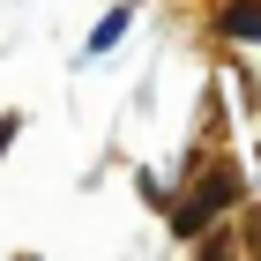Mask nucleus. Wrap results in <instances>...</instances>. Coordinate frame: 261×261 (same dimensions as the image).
Wrapping results in <instances>:
<instances>
[{"instance_id": "1", "label": "nucleus", "mask_w": 261, "mask_h": 261, "mask_svg": "<svg viewBox=\"0 0 261 261\" xmlns=\"http://www.w3.org/2000/svg\"><path fill=\"white\" fill-rule=\"evenodd\" d=\"M231 194H239V172H209V187H201V194H194V201L179 209V231H194V224H209V217H217V209H224Z\"/></svg>"}, {"instance_id": "2", "label": "nucleus", "mask_w": 261, "mask_h": 261, "mask_svg": "<svg viewBox=\"0 0 261 261\" xmlns=\"http://www.w3.org/2000/svg\"><path fill=\"white\" fill-rule=\"evenodd\" d=\"M224 22H231V38H261V0H246V8H231Z\"/></svg>"}]
</instances>
